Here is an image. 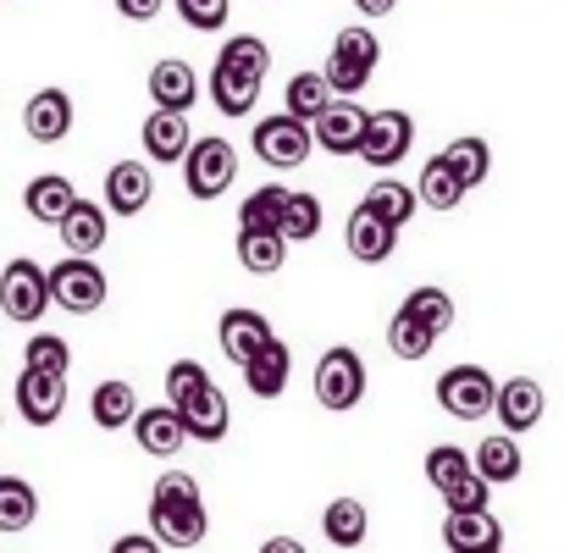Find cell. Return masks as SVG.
<instances>
[{"mask_svg":"<svg viewBox=\"0 0 564 553\" xmlns=\"http://www.w3.org/2000/svg\"><path fill=\"white\" fill-rule=\"evenodd\" d=\"M45 283H51V305H62L67 316H95L111 294L106 283V271L95 265V254H67L45 271Z\"/></svg>","mask_w":564,"mask_h":553,"instance_id":"1","label":"cell"},{"mask_svg":"<svg viewBox=\"0 0 564 553\" xmlns=\"http://www.w3.org/2000/svg\"><path fill=\"white\" fill-rule=\"evenodd\" d=\"M377 62H382V40L371 34V29H344L338 40H333V56H327V84H333V95H360L366 84H371V73H377Z\"/></svg>","mask_w":564,"mask_h":553,"instance_id":"2","label":"cell"},{"mask_svg":"<svg viewBox=\"0 0 564 553\" xmlns=\"http://www.w3.org/2000/svg\"><path fill=\"white\" fill-rule=\"evenodd\" d=\"M232 177H238V150L221 133L188 144V155H183V188L194 199H221L232 188Z\"/></svg>","mask_w":564,"mask_h":553,"instance_id":"3","label":"cell"},{"mask_svg":"<svg viewBox=\"0 0 564 553\" xmlns=\"http://www.w3.org/2000/svg\"><path fill=\"white\" fill-rule=\"evenodd\" d=\"M249 144H254V155H260L265 166L294 172V166H305V161H311V144H316V139H311V122H300L294 111H276V117L254 122Z\"/></svg>","mask_w":564,"mask_h":553,"instance_id":"4","label":"cell"},{"mask_svg":"<svg viewBox=\"0 0 564 553\" xmlns=\"http://www.w3.org/2000/svg\"><path fill=\"white\" fill-rule=\"evenodd\" d=\"M410 144H415V117L399 111V106H388V111H371L366 117V133H360V150L355 155L366 166H377V172H393L410 155Z\"/></svg>","mask_w":564,"mask_h":553,"instance_id":"5","label":"cell"},{"mask_svg":"<svg viewBox=\"0 0 564 553\" xmlns=\"http://www.w3.org/2000/svg\"><path fill=\"white\" fill-rule=\"evenodd\" d=\"M51 305V283H45V265H34L29 254L7 260V271H0V311H7L12 322H40Z\"/></svg>","mask_w":564,"mask_h":553,"instance_id":"6","label":"cell"},{"mask_svg":"<svg viewBox=\"0 0 564 553\" xmlns=\"http://www.w3.org/2000/svg\"><path fill=\"white\" fill-rule=\"evenodd\" d=\"M360 399H366V360L349 344L327 349L322 366H316V404L322 410H355Z\"/></svg>","mask_w":564,"mask_h":553,"instance_id":"7","label":"cell"},{"mask_svg":"<svg viewBox=\"0 0 564 553\" xmlns=\"http://www.w3.org/2000/svg\"><path fill=\"white\" fill-rule=\"evenodd\" d=\"M492 399H498V382H492V371H481V366H454V371L437 377V404H443L454 421H481V415H492Z\"/></svg>","mask_w":564,"mask_h":553,"instance_id":"8","label":"cell"},{"mask_svg":"<svg viewBox=\"0 0 564 553\" xmlns=\"http://www.w3.org/2000/svg\"><path fill=\"white\" fill-rule=\"evenodd\" d=\"M366 106H355V95H333L327 106H322V117L311 122V139H316V150H327V155H355L360 150V133H366Z\"/></svg>","mask_w":564,"mask_h":553,"instance_id":"9","label":"cell"},{"mask_svg":"<svg viewBox=\"0 0 564 553\" xmlns=\"http://www.w3.org/2000/svg\"><path fill=\"white\" fill-rule=\"evenodd\" d=\"M67 410V371H34L23 366L18 377V415L29 426H56Z\"/></svg>","mask_w":564,"mask_h":553,"instance_id":"10","label":"cell"},{"mask_svg":"<svg viewBox=\"0 0 564 553\" xmlns=\"http://www.w3.org/2000/svg\"><path fill=\"white\" fill-rule=\"evenodd\" d=\"M150 531L161 547H199L210 531V514H205V503H155L150 498Z\"/></svg>","mask_w":564,"mask_h":553,"instance_id":"11","label":"cell"},{"mask_svg":"<svg viewBox=\"0 0 564 553\" xmlns=\"http://www.w3.org/2000/svg\"><path fill=\"white\" fill-rule=\"evenodd\" d=\"M289 371H294V349L282 344L276 333L243 360V382H249L254 399H282V393H289Z\"/></svg>","mask_w":564,"mask_h":553,"instance_id":"12","label":"cell"},{"mask_svg":"<svg viewBox=\"0 0 564 553\" xmlns=\"http://www.w3.org/2000/svg\"><path fill=\"white\" fill-rule=\"evenodd\" d=\"M56 232H62L67 254H100V249H106V238H111V210L78 194V199H73V210L56 221Z\"/></svg>","mask_w":564,"mask_h":553,"instance_id":"13","label":"cell"},{"mask_svg":"<svg viewBox=\"0 0 564 553\" xmlns=\"http://www.w3.org/2000/svg\"><path fill=\"white\" fill-rule=\"evenodd\" d=\"M344 243H349V254H355L360 265H382V260L399 249V227L382 221L371 205H355V216H349V227H344Z\"/></svg>","mask_w":564,"mask_h":553,"instance_id":"14","label":"cell"},{"mask_svg":"<svg viewBox=\"0 0 564 553\" xmlns=\"http://www.w3.org/2000/svg\"><path fill=\"white\" fill-rule=\"evenodd\" d=\"M177 415H183V432H188V443H221V437H227V426H232L227 393H221L216 382H205L194 399H183V404H177Z\"/></svg>","mask_w":564,"mask_h":553,"instance_id":"15","label":"cell"},{"mask_svg":"<svg viewBox=\"0 0 564 553\" xmlns=\"http://www.w3.org/2000/svg\"><path fill=\"white\" fill-rule=\"evenodd\" d=\"M188 144H194L188 111H166V106H155V111L144 117V155H150V161L177 166V161L188 155Z\"/></svg>","mask_w":564,"mask_h":553,"instance_id":"16","label":"cell"},{"mask_svg":"<svg viewBox=\"0 0 564 553\" xmlns=\"http://www.w3.org/2000/svg\"><path fill=\"white\" fill-rule=\"evenodd\" d=\"M542 410H547V399H542V382H531V377H509V382H498V399H492V415L503 421V432H531L536 421H542Z\"/></svg>","mask_w":564,"mask_h":553,"instance_id":"17","label":"cell"},{"mask_svg":"<svg viewBox=\"0 0 564 553\" xmlns=\"http://www.w3.org/2000/svg\"><path fill=\"white\" fill-rule=\"evenodd\" d=\"M443 542H448V553L503 547V525H498L492 509H448V514H443Z\"/></svg>","mask_w":564,"mask_h":553,"instance_id":"18","label":"cell"},{"mask_svg":"<svg viewBox=\"0 0 564 553\" xmlns=\"http://www.w3.org/2000/svg\"><path fill=\"white\" fill-rule=\"evenodd\" d=\"M23 128H29L34 144H62L73 133V95L67 89H40L23 106Z\"/></svg>","mask_w":564,"mask_h":553,"instance_id":"19","label":"cell"},{"mask_svg":"<svg viewBox=\"0 0 564 553\" xmlns=\"http://www.w3.org/2000/svg\"><path fill=\"white\" fill-rule=\"evenodd\" d=\"M150 199H155V177L144 161H117L106 172V210L111 216H139Z\"/></svg>","mask_w":564,"mask_h":553,"instance_id":"20","label":"cell"},{"mask_svg":"<svg viewBox=\"0 0 564 553\" xmlns=\"http://www.w3.org/2000/svg\"><path fill=\"white\" fill-rule=\"evenodd\" d=\"M133 437H139V448L155 454V459H172V454L188 443L177 404H150V410L139 404V415H133Z\"/></svg>","mask_w":564,"mask_h":553,"instance_id":"21","label":"cell"},{"mask_svg":"<svg viewBox=\"0 0 564 553\" xmlns=\"http://www.w3.org/2000/svg\"><path fill=\"white\" fill-rule=\"evenodd\" d=\"M216 338H221V355L232 360V366H243L265 338H271V322L260 316V311H243V305H232V311H221V322H216Z\"/></svg>","mask_w":564,"mask_h":553,"instance_id":"22","label":"cell"},{"mask_svg":"<svg viewBox=\"0 0 564 553\" xmlns=\"http://www.w3.org/2000/svg\"><path fill=\"white\" fill-rule=\"evenodd\" d=\"M150 100L166 106V111H188V106L199 100V73H194L188 62H177V56L155 62V67H150Z\"/></svg>","mask_w":564,"mask_h":553,"instance_id":"23","label":"cell"},{"mask_svg":"<svg viewBox=\"0 0 564 553\" xmlns=\"http://www.w3.org/2000/svg\"><path fill=\"white\" fill-rule=\"evenodd\" d=\"M260 89H265V78H254V73H238L227 62L210 67V100H216L221 117H249L254 100H260Z\"/></svg>","mask_w":564,"mask_h":553,"instance_id":"24","label":"cell"},{"mask_svg":"<svg viewBox=\"0 0 564 553\" xmlns=\"http://www.w3.org/2000/svg\"><path fill=\"white\" fill-rule=\"evenodd\" d=\"M73 199H78V188H73V177H62V172H40V177L23 188V210H29L34 221H45V227H56V221L73 210Z\"/></svg>","mask_w":564,"mask_h":553,"instance_id":"25","label":"cell"},{"mask_svg":"<svg viewBox=\"0 0 564 553\" xmlns=\"http://www.w3.org/2000/svg\"><path fill=\"white\" fill-rule=\"evenodd\" d=\"M470 465H476V476H487L492 487H503V481H520V470H525V454H520L514 432H492V437H481V443H476Z\"/></svg>","mask_w":564,"mask_h":553,"instance_id":"26","label":"cell"},{"mask_svg":"<svg viewBox=\"0 0 564 553\" xmlns=\"http://www.w3.org/2000/svg\"><path fill=\"white\" fill-rule=\"evenodd\" d=\"M89 415H95L100 432H122V426H133V415H139V393H133V382H122V377L100 382L95 399H89Z\"/></svg>","mask_w":564,"mask_h":553,"instance_id":"27","label":"cell"},{"mask_svg":"<svg viewBox=\"0 0 564 553\" xmlns=\"http://www.w3.org/2000/svg\"><path fill=\"white\" fill-rule=\"evenodd\" d=\"M40 520V492L23 476H0V536H18Z\"/></svg>","mask_w":564,"mask_h":553,"instance_id":"28","label":"cell"},{"mask_svg":"<svg viewBox=\"0 0 564 553\" xmlns=\"http://www.w3.org/2000/svg\"><path fill=\"white\" fill-rule=\"evenodd\" d=\"M322 531H327L333 547H360V542L371 536V514H366L360 498H333V503L322 509Z\"/></svg>","mask_w":564,"mask_h":553,"instance_id":"29","label":"cell"},{"mask_svg":"<svg viewBox=\"0 0 564 553\" xmlns=\"http://www.w3.org/2000/svg\"><path fill=\"white\" fill-rule=\"evenodd\" d=\"M238 265L254 271V276H276L289 265V238L282 232H243L238 227Z\"/></svg>","mask_w":564,"mask_h":553,"instance_id":"30","label":"cell"},{"mask_svg":"<svg viewBox=\"0 0 564 553\" xmlns=\"http://www.w3.org/2000/svg\"><path fill=\"white\" fill-rule=\"evenodd\" d=\"M360 205H371L382 221H393V227H404L415 210H421V194L410 188V183H399V177H377L371 188H366V199Z\"/></svg>","mask_w":564,"mask_h":553,"instance_id":"31","label":"cell"},{"mask_svg":"<svg viewBox=\"0 0 564 553\" xmlns=\"http://www.w3.org/2000/svg\"><path fill=\"white\" fill-rule=\"evenodd\" d=\"M282 205H289V188L265 183V188H254V194L238 205V227H243V232H282Z\"/></svg>","mask_w":564,"mask_h":553,"instance_id":"32","label":"cell"},{"mask_svg":"<svg viewBox=\"0 0 564 553\" xmlns=\"http://www.w3.org/2000/svg\"><path fill=\"white\" fill-rule=\"evenodd\" d=\"M415 194H421V205H432V210H454L470 188L454 177V166L443 161V155H432L426 166H421V183H415Z\"/></svg>","mask_w":564,"mask_h":553,"instance_id":"33","label":"cell"},{"mask_svg":"<svg viewBox=\"0 0 564 553\" xmlns=\"http://www.w3.org/2000/svg\"><path fill=\"white\" fill-rule=\"evenodd\" d=\"M443 161L454 166V177H459L465 188H476V183H487V172H492V150H487V139H476V133H465V139H454V144L443 150Z\"/></svg>","mask_w":564,"mask_h":553,"instance_id":"34","label":"cell"},{"mask_svg":"<svg viewBox=\"0 0 564 553\" xmlns=\"http://www.w3.org/2000/svg\"><path fill=\"white\" fill-rule=\"evenodd\" d=\"M282 100H289V111H294L300 122H316L322 106L333 100V84H327V73H294L289 89H282Z\"/></svg>","mask_w":564,"mask_h":553,"instance_id":"35","label":"cell"},{"mask_svg":"<svg viewBox=\"0 0 564 553\" xmlns=\"http://www.w3.org/2000/svg\"><path fill=\"white\" fill-rule=\"evenodd\" d=\"M316 232H322V199L289 188V205H282V238H289V243H311Z\"/></svg>","mask_w":564,"mask_h":553,"instance_id":"36","label":"cell"},{"mask_svg":"<svg viewBox=\"0 0 564 553\" xmlns=\"http://www.w3.org/2000/svg\"><path fill=\"white\" fill-rule=\"evenodd\" d=\"M432 344H437V333H432L426 322H415L410 311H399V316L388 322V349H393L399 360H426Z\"/></svg>","mask_w":564,"mask_h":553,"instance_id":"37","label":"cell"},{"mask_svg":"<svg viewBox=\"0 0 564 553\" xmlns=\"http://www.w3.org/2000/svg\"><path fill=\"white\" fill-rule=\"evenodd\" d=\"M399 311H410L415 322H426V327H432L437 338H443V333L454 327V300H448L443 289H415V294H410V300H404Z\"/></svg>","mask_w":564,"mask_h":553,"instance_id":"38","label":"cell"},{"mask_svg":"<svg viewBox=\"0 0 564 553\" xmlns=\"http://www.w3.org/2000/svg\"><path fill=\"white\" fill-rule=\"evenodd\" d=\"M216 62H227V67H238V73H254V78L271 73V51H265V40H254V34H232Z\"/></svg>","mask_w":564,"mask_h":553,"instance_id":"39","label":"cell"},{"mask_svg":"<svg viewBox=\"0 0 564 553\" xmlns=\"http://www.w3.org/2000/svg\"><path fill=\"white\" fill-rule=\"evenodd\" d=\"M23 366H34V371H67L73 366V344L56 338V333H34L23 344Z\"/></svg>","mask_w":564,"mask_h":553,"instance_id":"40","label":"cell"},{"mask_svg":"<svg viewBox=\"0 0 564 553\" xmlns=\"http://www.w3.org/2000/svg\"><path fill=\"white\" fill-rule=\"evenodd\" d=\"M459 476H470V454L454 448V443H437V448L426 454V481L443 492V487H454Z\"/></svg>","mask_w":564,"mask_h":553,"instance_id":"41","label":"cell"},{"mask_svg":"<svg viewBox=\"0 0 564 553\" xmlns=\"http://www.w3.org/2000/svg\"><path fill=\"white\" fill-rule=\"evenodd\" d=\"M205 382H210V371H205L199 360H172V366H166V404H183V399H194Z\"/></svg>","mask_w":564,"mask_h":553,"instance_id":"42","label":"cell"},{"mask_svg":"<svg viewBox=\"0 0 564 553\" xmlns=\"http://www.w3.org/2000/svg\"><path fill=\"white\" fill-rule=\"evenodd\" d=\"M232 12V0H177V18L194 29V34H216Z\"/></svg>","mask_w":564,"mask_h":553,"instance_id":"43","label":"cell"},{"mask_svg":"<svg viewBox=\"0 0 564 553\" xmlns=\"http://www.w3.org/2000/svg\"><path fill=\"white\" fill-rule=\"evenodd\" d=\"M443 503L448 509H487L492 503V481L476 476V465H470V476H459L454 487H443Z\"/></svg>","mask_w":564,"mask_h":553,"instance_id":"44","label":"cell"},{"mask_svg":"<svg viewBox=\"0 0 564 553\" xmlns=\"http://www.w3.org/2000/svg\"><path fill=\"white\" fill-rule=\"evenodd\" d=\"M150 498H155V503H205V498H199V481H194L188 470H166V476H155Z\"/></svg>","mask_w":564,"mask_h":553,"instance_id":"45","label":"cell"},{"mask_svg":"<svg viewBox=\"0 0 564 553\" xmlns=\"http://www.w3.org/2000/svg\"><path fill=\"white\" fill-rule=\"evenodd\" d=\"M111 553H161V542H155V531H122L111 542Z\"/></svg>","mask_w":564,"mask_h":553,"instance_id":"46","label":"cell"},{"mask_svg":"<svg viewBox=\"0 0 564 553\" xmlns=\"http://www.w3.org/2000/svg\"><path fill=\"white\" fill-rule=\"evenodd\" d=\"M161 7H166V0H117V12H122L128 23H155Z\"/></svg>","mask_w":564,"mask_h":553,"instance_id":"47","label":"cell"},{"mask_svg":"<svg viewBox=\"0 0 564 553\" xmlns=\"http://www.w3.org/2000/svg\"><path fill=\"white\" fill-rule=\"evenodd\" d=\"M355 12L360 18H388V12H399V0H355Z\"/></svg>","mask_w":564,"mask_h":553,"instance_id":"48","label":"cell"},{"mask_svg":"<svg viewBox=\"0 0 564 553\" xmlns=\"http://www.w3.org/2000/svg\"><path fill=\"white\" fill-rule=\"evenodd\" d=\"M260 553H311L305 542H294V536H265L260 542Z\"/></svg>","mask_w":564,"mask_h":553,"instance_id":"49","label":"cell"},{"mask_svg":"<svg viewBox=\"0 0 564 553\" xmlns=\"http://www.w3.org/2000/svg\"><path fill=\"white\" fill-rule=\"evenodd\" d=\"M481 553H503V547H481Z\"/></svg>","mask_w":564,"mask_h":553,"instance_id":"50","label":"cell"}]
</instances>
